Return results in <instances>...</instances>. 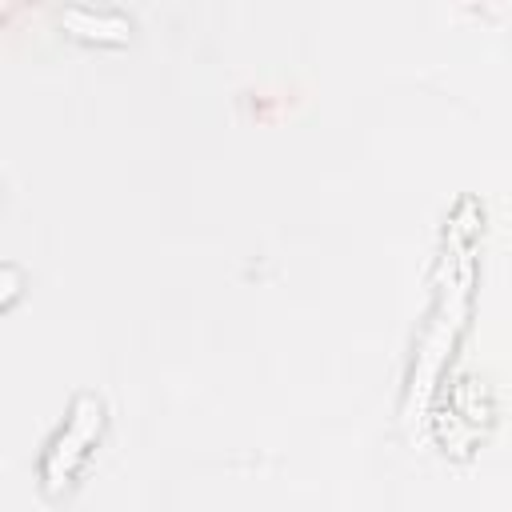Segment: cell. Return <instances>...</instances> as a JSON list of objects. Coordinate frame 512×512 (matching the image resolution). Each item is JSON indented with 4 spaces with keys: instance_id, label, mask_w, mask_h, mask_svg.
I'll return each mask as SVG.
<instances>
[{
    "instance_id": "obj_1",
    "label": "cell",
    "mask_w": 512,
    "mask_h": 512,
    "mask_svg": "<svg viewBox=\"0 0 512 512\" xmlns=\"http://www.w3.org/2000/svg\"><path fill=\"white\" fill-rule=\"evenodd\" d=\"M100 428H104V404L92 392H80L72 400V412H68L64 428L52 436V444H48V452L40 460V476H44V488L48 492H56L80 468V460L92 452Z\"/></svg>"
},
{
    "instance_id": "obj_2",
    "label": "cell",
    "mask_w": 512,
    "mask_h": 512,
    "mask_svg": "<svg viewBox=\"0 0 512 512\" xmlns=\"http://www.w3.org/2000/svg\"><path fill=\"white\" fill-rule=\"evenodd\" d=\"M64 24L76 28L80 36H108V40H124L128 36V16L116 8H92V4H72L64 12Z\"/></svg>"
}]
</instances>
